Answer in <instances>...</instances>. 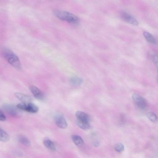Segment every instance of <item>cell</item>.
<instances>
[{"label": "cell", "instance_id": "ac0fdd59", "mask_svg": "<svg viewBox=\"0 0 158 158\" xmlns=\"http://www.w3.org/2000/svg\"><path fill=\"white\" fill-rule=\"evenodd\" d=\"M148 119L152 122L156 123L157 121V118L155 113L152 112H149L147 114Z\"/></svg>", "mask_w": 158, "mask_h": 158}, {"label": "cell", "instance_id": "4fadbf2b", "mask_svg": "<svg viewBox=\"0 0 158 158\" xmlns=\"http://www.w3.org/2000/svg\"><path fill=\"white\" fill-rule=\"evenodd\" d=\"M76 123L77 125L80 128L83 130H87L90 128V125L89 122L80 121L77 119Z\"/></svg>", "mask_w": 158, "mask_h": 158}, {"label": "cell", "instance_id": "30bf717a", "mask_svg": "<svg viewBox=\"0 0 158 158\" xmlns=\"http://www.w3.org/2000/svg\"><path fill=\"white\" fill-rule=\"evenodd\" d=\"M15 95L22 102L29 103L31 102V98L27 95L21 93L16 92L15 93Z\"/></svg>", "mask_w": 158, "mask_h": 158}, {"label": "cell", "instance_id": "7c38bea8", "mask_svg": "<svg viewBox=\"0 0 158 158\" xmlns=\"http://www.w3.org/2000/svg\"><path fill=\"white\" fill-rule=\"evenodd\" d=\"M72 139L74 143L78 146H81L84 144L83 139L79 136L73 135L72 136Z\"/></svg>", "mask_w": 158, "mask_h": 158}, {"label": "cell", "instance_id": "ba28073f", "mask_svg": "<svg viewBox=\"0 0 158 158\" xmlns=\"http://www.w3.org/2000/svg\"><path fill=\"white\" fill-rule=\"evenodd\" d=\"M29 89L35 98L38 100L43 99V94L37 87L33 85H31L29 87Z\"/></svg>", "mask_w": 158, "mask_h": 158}, {"label": "cell", "instance_id": "277c9868", "mask_svg": "<svg viewBox=\"0 0 158 158\" xmlns=\"http://www.w3.org/2000/svg\"><path fill=\"white\" fill-rule=\"evenodd\" d=\"M2 108L7 113L12 117H19L22 114L20 110L13 105L5 104L3 105Z\"/></svg>", "mask_w": 158, "mask_h": 158}, {"label": "cell", "instance_id": "7a4b0ae2", "mask_svg": "<svg viewBox=\"0 0 158 158\" xmlns=\"http://www.w3.org/2000/svg\"><path fill=\"white\" fill-rule=\"evenodd\" d=\"M55 15L60 19L65 21L73 24H77L79 19L76 15L69 12L61 10H56L54 12Z\"/></svg>", "mask_w": 158, "mask_h": 158}, {"label": "cell", "instance_id": "9c48e42d", "mask_svg": "<svg viewBox=\"0 0 158 158\" xmlns=\"http://www.w3.org/2000/svg\"><path fill=\"white\" fill-rule=\"evenodd\" d=\"M75 115L77 120L89 122V116L86 113L78 111L76 112Z\"/></svg>", "mask_w": 158, "mask_h": 158}, {"label": "cell", "instance_id": "e0dca14e", "mask_svg": "<svg viewBox=\"0 0 158 158\" xmlns=\"http://www.w3.org/2000/svg\"><path fill=\"white\" fill-rule=\"evenodd\" d=\"M82 78L78 77H74L70 79L69 82L71 84L75 85H81L83 82Z\"/></svg>", "mask_w": 158, "mask_h": 158}, {"label": "cell", "instance_id": "8fae6325", "mask_svg": "<svg viewBox=\"0 0 158 158\" xmlns=\"http://www.w3.org/2000/svg\"><path fill=\"white\" fill-rule=\"evenodd\" d=\"M143 35L146 40L149 43L156 44L157 41L154 37L150 33L147 31L143 32Z\"/></svg>", "mask_w": 158, "mask_h": 158}, {"label": "cell", "instance_id": "2e32d148", "mask_svg": "<svg viewBox=\"0 0 158 158\" xmlns=\"http://www.w3.org/2000/svg\"><path fill=\"white\" fill-rule=\"evenodd\" d=\"M44 144L48 148L51 150H55L56 149L54 143L49 139L44 140Z\"/></svg>", "mask_w": 158, "mask_h": 158}, {"label": "cell", "instance_id": "8992f818", "mask_svg": "<svg viewBox=\"0 0 158 158\" xmlns=\"http://www.w3.org/2000/svg\"><path fill=\"white\" fill-rule=\"evenodd\" d=\"M120 17L125 22L135 26L139 24L138 21L132 15L127 12L122 11L120 13Z\"/></svg>", "mask_w": 158, "mask_h": 158}, {"label": "cell", "instance_id": "7402d4cb", "mask_svg": "<svg viewBox=\"0 0 158 158\" xmlns=\"http://www.w3.org/2000/svg\"><path fill=\"white\" fill-rule=\"evenodd\" d=\"M99 143L98 142H96L94 143V145L95 146L97 147L98 146Z\"/></svg>", "mask_w": 158, "mask_h": 158}, {"label": "cell", "instance_id": "5b68a950", "mask_svg": "<svg viewBox=\"0 0 158 158\" xmlns=\"http://www.w3.org/2000/svg\"><path fill=\"white\" fill-rule=\"evenodd\" d=\"M132 98L136 105L140 109H143L147 106L145 100L141 96L136 94H133Z\"/></svg>", "mask_w": 158, "mask_h": 158}, {"label": "cell", "instance_id": "9a60e30c", "mask_svg": "<svg viewBox=\"0 0 158 158\" xmlns=\"http://www.w3.org/2000/svg\"><path fill=\"white\" fill-rule=\"evenodd\" d=\"M17 140L19 143L26 146H29L31 144L29 140L23 135H19L17 138Z\"/></svg>", "mask_w": 158, "mask_h": 158}, {"label": "cell", "instance_id": "d6986e66", "mask_svg": "<svg viewBox=\"0 0 158 158\" xmlns=\"http://www.w3.org/2000/svg\"><path fill=\"white\" fill-rule=\"evenodd\" d=\"M114 148L116 151L121 152L123 151L124 147L122 144L119 143L114 145Z\"/></svg>", "mask_w": 158, "mask_h": 158}, {"label": "cell", "instance_id": "5bb4252c", "mask_svg": "<svg viewBox=\"0 0 158 158\" xmlns=\"http://www.w3.org/2000/svg\"><path fill=\"white\" fill-rule=\"evenodd\" d=\"M9 135L3 130L0 128V140L3 142H7L10 140Z\"/></svg>", "mask_w": 158, "mask_h": 158}, {"label": "cell", "instance_id": "6da1fadb", "mask_svg": "<svg viewBox=\"0 0 158 158\" xmlns=\"http://www.w3.org/2000/svg\"><path fill=\"white\" fill-rule=\"evenodd\" d=\"M2 54L5 59L12 66L18 69L21 68V64L18 57L11 50L5 48Z\"/></svg>", "mask_w": 158, "mask_h": 158}, {"label": "cell", "instance_id": "52a82bcc", "mask_svg": "<svg viewBox=\"0 0 158 158\" xmlns=\"http://www.w3.org/2000/svg\"><path fill=\"white\" fill-rule=\"evenodd\" d=\"M54 120L56 125L60 128L65 129L67 127V122L63 115L60 114H57L55 115Z\"/></svg>", "mask_w": 158, "mask_h": 158}, {"label": "cell", "instance_id": "3957f363", "mask_svg": "<svg viewBox=\"0 0 158 158\" xmlns=\"http://www.w3.org/2000/svg\"><path fill=\"white\" fill-rule=\"evenodd\" d=\"M16 107L20 110L26 111L30 113H35L37 112L39 110L38 107L34 104L31 102L19 103L17 105Z\"/></svg>", "mask_w": 158, "mask_h": 158}, {"label": "cell", "instance_id": "ffe728a7", "mask_svg": "<svg viewBox=\"0 0 158 158\" xmlns=\"http://www.w3.org/2000/svg\"><path fill=\"white\" fill-rule=\"evenodd\" d=\"M152 60L156 66L157 67L158 65V56L157 54H154L153 55Z\"/></svg>", "mask_w": 158, "mask_h": 158}, {"label": "cell", "instance_id": "44dd1931", "mask_svg": "<svg viewBox=\"0 0 158 158\" xmlns=\"http://www.w3.org/2000/svg\"><path fill=\"white\" fill-rule=\"evenodd\" d=\"M6 117L3 112L0 109V121H4L6 120Z\"/></svg>", "mask_w": 158, "mask_h": 158}]
</instances>
